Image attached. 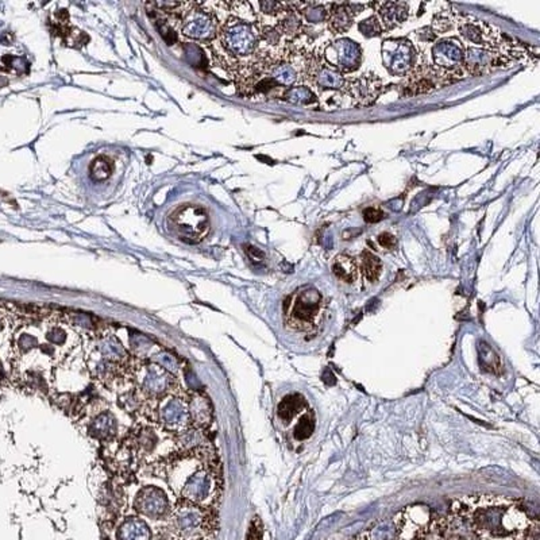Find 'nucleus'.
<instances>
[{"label": "nucleus", "instance_id": "dca6fc26", "mask_svg": "<svg viewBox=\"0 0 540 540\" xmlns=\"http://www.w3.org/2000/svg\"><path fill=\"white\" fill-rule=\"evenodd\" d=\"M327 7V28L332 34L340 35L346 31L350 30V28L354 23L356 17L362 12L363 4H354V3H330L326 4Z\"/></svg>", "mask_w": 540, "mask_h": 540}, {"label": "nucleus", "instance_id": "423d86ee", "mask_svg": "<svg viewBox=\"0 0 540 540\" xmlns=\"http://www.w3.org/2000/svg\"><path fill=\"white\" fill-rule=\"evenodd\" d=\"M463 55L465 45L459 38L449 37L438 39L431 48L432 66L441 72L451 84L466 77L463 69Z\"/></svg>", "mask_w": 540, "mask_h": 540}, {"label": "nucleus", "instance_id": "a211bd4d", "mask_svg": "<svg viewBox=\"0 0 540 540\" xmlns=\"http://www.w3.org/2000/svg\"><path fill=\"white\" fill-rule=\"evenodd\" d=\"M376 17L380 21L383 31H389L401 26L409 17V7L405 1H378L373 3Z\"/></svg>", "mask_w": 540, "mask_h": 540}, {"label": "nucleus", "instance_id": "4c0bfd02", "mask_svg": "<svg viewBox=\"0 0 540 540\" xmlns=\"http://www.w3.org/2000/svg\"><path fill=\"white\" fill-rule=\"evenodd\" d=\"M247 254L254 260V261H261L262 258H264V254L258 250V249H255V247H251V246H249L247 247Z\"/></svg>", "mask_w": 540, "mask_h": 540}, {"label": "nucleus", "instance_id": "6e6552de", "mask_svg": "<svg viewBox=\"0 0 540 540\" xmlns=\"http://www.w3.org/2000/svg\"><path fill=\"white\" fill-rule=\"evenodd\" d=\"M302 81L308 83L311 87L320 92L336 90L343 92L346 87V76L336 70L330 64L323 60L322 53L312 50L308 52L304 69H302Z\"/></svg>", "mask_w": 540, "mask_h": 540}, {"label": "nucleus", "instance_id": "4468645a", "mask_svg": "<svg viewBox=\"0 0 540 540\" xmlns=\"http://www.w3.org/2000/svg\"><path fill=\"white\" fill-rule=\"evenodd\" d=\"M383 80L372 72L347 80L343 93H347L357 107L372 106L383 92Z\"/></svg>", "mask_w": 540, "mask_h": 540}, {"label": "nucleus", "instance_id": "e433bc0d", "mask_svg": "<svg viewBox=\"0 0 540 540\" xmlns=\"http://www.w3.org/2000/svg\"><path fill=\"white\" fill-rule=\"evenodd\" d=\"M416 35L419 37V41L421 42H428V44H432L435 42V34L434 31L431 30V28H424L421 30L416 31Z\"/></svg>", "mask_w": 540, "mask_h": 540}, {"label": "nucleus", "instance_id": "6ab92c4d", "mask_svg": "<svg viewBox=\"0 0 540 540\" xmlns=\"http://www.w3.org/2000/svg\"><path fill=\"white\" fill-rule=\"evenodd\" d=\"M160 419L171 430H186L191 425L189 407L180 398H171L162 405Z\"/></svg>", "mask_w": 540, "mask_h": 540}, {"label": "nucleus", "instance_id": "f704fd0d", "mask_svg": "<svg viewBox=\"0 0 540 540\" xmlns=\"http://www.w3.org/2000/svg\"><path fill=\"white\" fill-rule=\"evenodd\" d=\"M377 242H378V244H380L381 247H384L385 250H389V251L394 250V249L397 247V240H396V237H394L393 234H390V233H383V234H380V235L377 237Z\"/></svg>", "mask_w": 540, "mask_h": 540}, {"label": "nucleus", "instance_id": "9d476101", "mask_svg": "<svg viewBox=\"0 0 540 540\" xmlns=\"http://www.w3.org/2000/svg\"><path fill=\"white\" fill-rule=\"evenodd\" d=\"M385 69L393 76L404 77L418 62L415 45L407 38L385 39L381 49Z\"/></svg>", "mask_w": 540, "mask_h": 540}, {"label": "nucleus", "instance_id": "b1692460", "mask_svg": "<svg viewBox=\"0 0 540 540\" xmlns=\"http://www.w3.org/2000/svg\"><path fill=\"white\" fill-rule=\"evenodd\" d=\"M189 414H191V423H195L197 425H209L212 419V408L210 401L203 397L202 394H193L189 400Z\"/></svg>", "mask_w": 540, "mask_h": 540}, {"label": "nucleus", "instance_id": "2f4dec72", "mask_svg": "<svg viewBox=\"0 0 540 540\" xmlns=\"http://www.w3.org/2000/svg\"><path fill=\"white\" fill-rule=\"evenodd\" d=\"M315 431V421L309 415H304L295 427V438L298 441L308 439Z\"/></svg>", "mask_w": 540, "mask_h": 540}, {"label": "nucleus", "instance_id": "72a5a7b5", "mask_svg": "<svg viewBox=\"0 0 540 540\" xmlns=\"http://www.w3.org/2000/svg\"><path fill=\"white\" fill-rule=\"evenodd\" d=\"M362 216H363V220L366 223L374 224V223L381 222L385 218V213H384V211L378 209V207H367L362 212Z\"/></svg>", "mask_w": 540, "mask_h": 540}, {"label": "nucleus", "instance_id": "20e7f679", "mask_svg": "<svg viewBox=\"0 0 540 540\" xmlns=\"http://www.w3.org/2000/svg\"><path fill=\"white\" fill-rule=\"evenodd\" d=\"M222 22L206 3H184L179 17L181 32L195 41L212 42L218 38Z\"/></svg>", "mask_w": 540, "mask_h": 540}, {"label": "nucleus", "instance_id": "a878e982", "mask_svg": "<svg viewBox=\"0 0 540 540\" xmlns=\"http://www.w3.org/2000/svg\"><path fill=\"white\" fill-rule=\"evenodd\" d=\"M360 270L369 282H376L380 280L383 273L381 260L372 251L365 250L360 254Z\"/></svg>", "mask_w": 540, "mask_h": 540}, {"label": "nucleus", "instance_id": "58836bf2", "mask_svg": "<svg viewBox=\"0 0 540 540\" xmlns=\"http://www.w3.org/2000/svg\"><path fill=\"white\" fill-rule=\"evenodd\" d=\"M3 325H4V315H3V312L0 311V330L3 329Z\"/></svg>", "mask_w": 540, "mask_h": 540}, {"label": "nucleus", "instance_id": "f03ea898", "mask_svg": "<svg viewBox=\"0 0 540 540\" xmlns=\"http://www.w3.org/2000/svg\"><path fill=\"white\" fill-rule=\"evenodd\" d=\"M220 46L237 60L243 61L254 56L260 44V26L229 17L220 26L218 34Z\"/></svg>", "mask_w": 540, "mask_h": 540}, {"label": "nucleus", "instance_id": "cd10ccee", "mask_svg": "<svg viewBox=\"0 0 540 540\" xmlns=\"http://www.w3.org/2000/svg\"><path fill=\"white\" fill-rule=\"evenodd\" d=\"M458 21L459 18L456 17V14L451 10H443V11H439L434 19H432V25L430 26L431 30L434 31L435 35L438 34H445V32H449L452 30L454 28L458 26Z\"/></svg>", "mask_w": 540, "mask_h": 540}, {"label": "nucleus", "instance_id": "f3484780", "mask_svg": "<svg viewBox=\"0 0 540 540\" xmlns=\"http://www.w3.org/2000/svg\"><path fill=\"white\" fill-rule=\"evenodd\" d=\"M135 508L151 519H161L169 512V503L161 489L145 488L137 496Z\"/></svg>", "mask_w": 540, "mask_h": 540}, {"label": "nucleus", "instance_id": "f8f14e48", "mask_svg": "<svg viewBox=\"0 0 540 540\" xmlns=\"http://www.w3.org/2000/svg\"><path fill=\"white\" fill-rule=\"evenodd\" d=\"M322 57L340 73H351L360 68L362 49L357 42L349 38H339L322 49Z\"/></svg>", "mask_w": 540, "mask_h": 540}, {"label": "nucleus", "instance_id": "c85d7f7f", "mask_svg": "<svg viewBox=\"0 0 540 540\" xmlns=\"http://www.w3.org/2000/svg\"><path fill=\"white\" fill-rule=\"evenodd\" d=\"M113 171H114V164L106 155H99L90 162V176L92 180H107L113 175Z\"/></svg>", "mask_w": 540, "mask_h": 540}, {"label": "nucleus", "instance_id": "bb28decb", "mask_svg": "<svg viewBox=\"0 0 540 540\" xmlns=\"http://www.w3.org/2000/svg\"><path fill=\"white\" fill-rule=\"evenodd\" d=\"M304 407V398L300 394H288L281 400L277 408L278 418L285 423L292 421Z\"/></svg>", "mask_w": 540, "mask_h": 540}, {"label": "nucleus", "instance_id": "7ed1b4c3", "mask_svg": "<svg viewBox=\"0 0 540 540\" xmlns=\"http://www.w3.org/2000/svg\"><path fill=\"white\" fill-rule=\"evenodd\" d=\"M186 472H179L175 469L172 479L173 489L180 494L182 500L203 505L211 503L216 496V479L212 473V470L207 466L196 465V466H186Z\"/></svg>", "mask_w": 540, "mask_h": 540}, {"label": "nucleus", "instance_id": "0eeeda50", "mask_svg": "<svg viewBox=\"0 0 540 540\" xmlns=\"http://www.w3.org/2000/svg\"><path fill=\"white\" fill-rule=\"evenodd\" d=\"M175 233L186 243H199L210 233V216L207 211L196 204H185L171 216Z\"/></svg>", "mask_w": 540, "mask_h": 540}, {"label": "nucleus", "instance_id": "c756f323", "mask_svg": "<svg viewBox=\"0 0 540 540\" xmlns=\"http://www.w3.org/2000/svg\"><path fill=\"white\" fill-rule=\"evenodd\" d=\"M92 431L96 436H100V438H110L115 434L117 431V421L115 419L110 415V414H106V415H100L99 418H96L93 424H92Z\"/></svg>", "mask_w": 540, "mask_h": 540}, {"label": "nucleus", "instance_id": "ddd939ff", "mask_svg": "<svg viewBox=\"0 0 540 540\" xmlns=\"http://www.w3.org/2000/svg\"><path fill=\"white\" fill-rule=\"evenodd\" d=\"M513 61L500 52L465 46L463 69L470 76H485L499 69L512 68Z\"/></svg>", "mask_w": 540, "mask_h": 540}, {"label": "nucleus", "instance_id": "4be33fe9", "mask_svg": "<svg viewBox=\"0 0 540 540\" xmlns=\"http://www.w3.org/2000/svg\"><path fill=\"white\" fill-rule=\"evenodd\" d=\"M118 540H151V528L141 519H127L120 525Z\"/></svg>", "mask_w": 540, "mask_h": 540}, {"label": "nucleus", "instance_id": "9b49d317", "mask_svg": "<svg viewBox=\"0 0 540 540\" xmlns=\"http://www.w3.org/2000/svg\"><path fill=\"white\" fill-rule=\"evenodd\" d=\"M450 84L447 79L438 72L432 64L416 62L415 66L403 79V95L418 96L439 90Z\"/></svg>", "mask_w": 540, "mask_h": 540}, {"label": "nucleus", "instance_id": "f257e3e1", "mask_svg": "<svg viewBox=\"0 0 540 540\" xmlns=\"http://www.w3.org/2000/svg\"><path fill=\"white\" fill-rule=\"evenodd\" d=\"M452 513L467 531L482 537L505 538L523 534L531 524L520 503L496 496H473L452 504Z\"/></svg>", "mask_w": 540, "mask_h": 540}, {"label": "nucleus", "instance_id": "393cba45", "mask_svg": "<svg viewBox=\"0 0 540 540\" xmlns=\"http://www.w3.org/2000/svg\"><path fill=\"white\" fill-rule=\"evenodd\" d=\"M282 99L287 100L288 103L302 106V107H312V106L318 104V97L314 93V90H311L309 87L300 86V84L287 90Z\"/></svg>", "mask_w": 540, "mask_h": 540}, {"label": "nucleus", "instance_id": "412c9836", "mask_svg": "<svg viewBox=\"0 0 540 540\" xmlns=\"http://www.w3.org/2000/svg\"><path fill=\"white\" fill-rule=\"evenodd\" d=\"M331 270L336 278L346 284H354L360 276L357 260L349 254H338L331 264Z\"/></svg>", "mask_w": 540, "mask_h": 540}, {"label": "nucleus", "instance_id": "473e14b6", "mask_svg": "<svg viewBox=\"0 0 540 540\" xmlns=\"http://www.w3.org/2000/svg\"><path fill=\"white\" fill-rule=\"evenodd\" d=\"M157 445V439H155V435L154 432H151V430L148 431H144L138 435V441H137V449L138 450L144 451V452H151Z\"/></svg>", "mask_w": 540, "mask_h": 540}, {"label": "nucleus", "instance_id": "2eb2a0df", "mask_svg": "<svg viewBox=\"0 0 540 540\" xmlns=\"http://www.w3.org/2000/svg\"><path fill=\"white\" fill-rule=\"evenodd\" d=\"M173 531L180 538H191L200 534L207 524V517L203 510L192 503H182L172 516Z\"/></svg>", "mask_w": 540, "mask_h": 540}, {"label": "nucleus", "instance_id": "aec40b11", "mask_svg": "<svg viewBox=\"0 0 540 540\" xmlns=\"http://www.w3.org/2000/svg\"><path fill=\"white\" fill-rule=\"evenodd\" d=\"M173 381L169 372L160 367L158 365H153L146 369V373L142 378V387L144 390L151 394L158 396L166 393V390L171 389Z\"/></svg>", "mask_w": 540, "mask_h": 540}, {"label": "nucleus", "instance_id": "5701e85b", "mask_svg": "<svg viewBox=\"0 0 540 540\" xmlns=\"http://www.w3.org/2000/svg\"><path fill=\"white\" fill-rule=\"evenodd\" d=\"M479 362H480L481 369L486 373H492L497 376L501 374L504 370V365L500 356L489 343L483 340H481L479 343Z\"/></svg>", "mask_w": 540, "mask_h": 540}, {"label": "nucleus", "instance_id": "1a4fd4ad", "mask_svg": "<svg viewBox=\"0 0 540 540\" xmlns=\"http://www.w3.org/2000/svg\"><path fill=\"white\" fill-rule=\"evenodd\" d=\"M456 28L465 46L499 52L503 44L504 32L476 17L465 15L463 18H459Z\"/></svg>", "mask_w": 540, "mask_h": 540}, {"label": "nucleus", "instance_id": "39448f33", "mask_svg": "<svg viewBox=\"0 0 540 540\" xmlns=\"http://www.w3.org/2000/svg\"><path fill=\"white\" fill-rule=\"evenodd\" d=\"M287 320L296 330H309L316 326L323 312V298L312 287L299 289L285 307Z\"/></svg>", "mask_w": 540, "mask_h": 540}, {"label": "nucleus", "instance_id": "7c9ffc66", "mask_svg": "<svg viewBox=\"0 0 540 540\" xmlns=\"http://www.w3.org/2000/svg\"><path fill=\"white\" fill-rule=\"evenodd\" d=\"M358 30L363 37L373 38V37H377L383 32V28L380 25L378 18L376 15H373V17L363 19L362 22L358 23Z\"/></svg>", "mask_w": 540, "mask_h": 540}, {"label": "nucleus", "instance_id": "c9c22d12", "mask_svg": "<svg viewBox=\"0 0 540 540\" xmlns=\"http://www.w3.org/2000/svg\"><path fill=\"white\" fill-rule=\"evenodd\" d=\"M246 540H262V528H261V523L258 519L253 520Z\"/></svg>", "mask_w": 540, "mask_h": 540}]
</instances>
